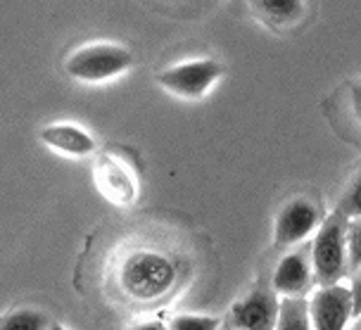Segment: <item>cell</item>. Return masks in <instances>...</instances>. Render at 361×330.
Masks as SVG:
<instances>
[{"label": "cell", "mask_w": 361, "mask_h": 330, "mask_svg": "<svg viewBox=\"0 0 361 330\" xmlns=\"http://www.w3.org/2000/svg\"><path fill=\"white\" fill-rule=\"evenodd\" d=\"M119 288L133 302H154L178 283V264L162 250L138 248L121 259Z\"/></svg>", "instance_id": "6da1fadb"}, {"label": "cell", "mask_w": 361, "mask_h": 330, "mask_svg": "<svg viewBox=\"0 0 361 330\" xmlns=\"http://www.w3.org/2000/svg\"><path fill=\"white\" fill-rule=\"evenodd\" d=\"M133 64L131 50L117 43H90L74 50L64 62V72L83 83H102L117 79Z\"/></svg>", "instance_id": "7a4b0ae2"}, {"label": "cell", "mask_w": 361, "mask_h": 330, "mask_svg": "<svg viewBox=\"0 0 361 330\" xmlns=\"http://www.w3.org/2000/svg\"><path fill=\"white\" fill-rule=\"evenodd\" d=\"M350 267L347 257V224L340 212L321 219L319 228L314 231L312 243V269L321 286L338 283Z\"/></svg>", "instance_id": "3957f363"}, {"label": "cell", "mask_w": 361, "mask_h": 330, "mask_svg": "<svg viewBox=\"0 0 361 330\" xmlns=\"http://www.w3.org/2000/svg\"><path fill=\"white\" fill-rule=\"evenodd\" d=\"M224 76V64L216 60H188L166 67L157 74V83L166 93L183 100H197L209 93L212 86Z\"/></svg>", "instance_id": "277c9868"}, {"label": "cell", "mask_w": 361, "mask_h": 330, "mask_svg": "<svg viewBox=\"0 0 361 330\" xmlns=\"http://www.w3.org/2000/svg\"><path fill=\"white\" fill-rule=\"evenodd\" d=\"M309 316L314 330H345L354 321L352 288L326 283L309 297Z\"/></svg>", "instance_id": "5b68a950"}, {"label": "cell", "mask_w": 361, "mask_h": 330, "mask_svg": "<svg viewBox=\"0 0 361 330\" xmlns=\"http://www.w3.org/2000/svg\"><path fill=\"white\" fill-rule=\"evenodd\" d=\"M321 224V212L312 200L295 197L281 207L274 226L276 248H295V245L309 240Z\"/></svg>", "instance_id": "8992f818"}, {"label": "cell", "mask_w": 361, "mask_h": 330, "mask_svg": "<svg viewBox=\"0 0 361 330\" xmlns=\"http://www.w3.org/2000/svg\"><path fill=\"white\" fill-rule=\"evenodd\" d=\"M276 316H279V300L269 290L257 288L231 307L228 326L240 330H271L276 328Z\"/></svg>", "instance_id": "52a82bcc"}, {"label": "cell", "mask_w": 361, "mask_h": 330, "mask_svg": "<svg viewBox=\"0 0 361 330\" xmlns=\"http://www.w3.org/2000/svg\"><path fill=\"white\" fill-rule=\"evenodd\" d=\"M312 278H314L312 259L302 250H293V252H288V255H283L281 262L276 264L274 278H271V288L281 297L305 295L307 288L312 286Z\"/></svg>", "instance_id": "ba28073f"}, {"label": "cell", "mask_w": 361, "mask_h": 330, "mask_svg": "<svg viewBox=\"0 0 361 330\" xmlns=\"http://www.w3.org/2000/svg\"><path fill=\"white\" fill-rule=\"evenodd\" d=\"M38 135L50 150L69 157H88L95 152V138L79 124H50L43 126Z\"/></svg>", "instance_id": "9c48e42d"}, {"label": "cell", "mask_w": 361, "mask_h": 330, "mask_svg": "<svg viewBox=\"0 0 361 330\" xmlns=\"http://www.w3.org/2000/svg\"><path fill=\"white\" fill-rule=\"evenodd\" d=\"M98 181H100L102 192H107V197H112L117 204H131L135 200L138 188H135L131 171H128L121 161L112 157H100Z\"/></svg>", "instance_id": "30bf717a"}, {"label": "cell", "mask_w": 361, "mask_h": 330, "mask_svg": "<svg viewBox=\"0 0 361 330\" xmlns=\"http://www.w3.org/2000/svg\"><path fill=\"white\" fill-rule=\"evenodd\" d=\"M255 15L269 27H290L305 15V0H250Z\"/></svg>", "instance_id": "8fae6325"}, {"label": "cell", "mask_w": 361, "mask_h": 330, "mask_svg": "<svg viewBox=\"0 0 361 330\" xmlns=\"http://www.w3.org/2000/svg\"><path fill=\"white\" fill-rule=\"evenodd\" d=\"M279 330H309L312 316H309V300L302 295H288L279 300V316H276Z\"/></svg>", "instance_id": "7c38bea8"}, {"label": "cell", "mask_w": 361, "mask_h": 330, "mask_svg": "<svg viewBox=\"0 0 361 330\" xmlns=\"http://www.w3.org/2000/svg\"><path fill=\"white\" fill-rule=\"evenodd\" d=\"M0 326L19 328V330H43L48 328V319L41 312H34V309H19V312L10 314L8 319H3Z\"/></svg>", "instance_id": "4fadbf2b"}, {"label": "cell", "mask_w": 361, "mask_h": 330, "mask_svg": "<svg viewBox=\"0 0 361 330\" xmlns=\"http://www.w3.org/2000/svg\"><path fill=\"white\" fill-rule=\"evenodd\" d=\"M219 326H221L219 319H212V316L178 314V316H173L171 323L166 328H173V330H216Z\"/></svg>", "instance_id": "5bb4252c"}, {"label": "cell", "mask_w": 361, "mask_h": 330, "mask_svg": "<svg viewBox=\"0 0 361 330\" xmlns=\"http://www.w3.org/2000/svg\"><path fill=\"white\" fill-rule=\"evenodd\" d=\"M338 212H340V214H343L345 219L361 216V173H357V176H354V181L350 183V188L345 190L343 200H340Z\"/></svg>", "instance_id": "9a60e30c"}, {"label": "cell", "mask_w": 361, "mask_h": 330, "mask_svg": "<svg viewBox=\"0 0 361 330\" xmlns=\"http://www.w3.org/2000/svg\"><path fill=\"white\" fill-rule=\"evenodd\" d=\"M347 257L352 271L361 269V216H354L347 224Z\"/></svg>", "instance_id": "2e32d148"}, {"label": "cell", "mask_w": 361, "mask_h": 330, "mask_svg": "<svg viewBox=\"0 0 361 330\" xmlns=\"http://www.w3.org/2000/svg\"><path fill=\"white\" fill-rule=\"evenodd\" d=\"M352 114L354 119H357V124L361 126V81L352 83Z\"/></svg>", "instance_id": "e0dca14e"}, {"label": "cell", "mask_w": 361, "mask_h": 330, "mask_svg": "<svg viewBox=\"0 0 361 330\" xmlns=\"http://www.w3.org/2000/svg\"><path fill=\"white\" fill-rule=\"evenodd\" d=\"M352 297H354V321H357L361 319V269L352 283Z\"/></svg>", "instance_id": "ac0fdd59"}]
</instances>
